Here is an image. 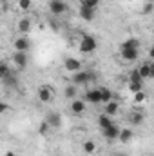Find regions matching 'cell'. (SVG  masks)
Masks as SVG:
<instances>
[{"mask_svg": "<svg viewBox=\"0 0 154 156\" xmlns=\"http://www.w3.org/2000/svg\"><path fill=\"white\" fill-rule=\"evenodd\" d=\"M80 51L82 53H85V55H91L93 51H96V47H98V42L94 37H91V35H83L82 40H80Z\"/></svg>", "mask_w": 154, "mask_h": 156, "instance_id": "6da1fadb", "label": "cell"}, {"mask_svg": "<svg viewBox=\"0 0 154 156\" xmlns=\"http://www.w3.org/2000/svg\"><path fill=\"white\" fill-rule=\"evenodd\" d=\"M136 69H138L142 80H149V78L154 76V64L152 62H143V64H140V67H136Z\"/></svg>", "mask_w": 154, "mask_h": 156, "instance_id": "7a4b0ae2", "label": "cell"}, {"mask_svg": "<svg viewBox=\"0 0 154 156\" xmlns=\"http://www.w3.org/2000/svg\"><path fill=\"white\" fill-rule=\"evenodd\" d=\"M49 11L54 15V16H60L67 11V4L64 0H51L49 2Z\"/></svg>", "mask_w": 154, "mask_h": 156, "instance_id": "3957f363", "label": "cell"}, {"mask_svg": "<svg viewBox=\"0 0 154 156\" xmlns=\"http://www.w3.org/2000/svg\"><path fill=\"white\" fill-rule=\"evenodd\" d=\"M37 93H38V100L42 104H49L53 100V94H54L53 87H49V85H40Z\"/></svg>", "mask_w": 154, "mask_h": 156, "instance_id": "277c9868", "label": "cell"}, {"mask_svg": "<svg viewBox=\"0 0 154 156\" xmlns=\"http://www.w3.org/2000/svg\"><path fill=\"white\" fill-rule=\"evenodd\" d=\"M64 67H65L67 71H71V73H76V71H82V62H80L78 58L69 56V58H65V62H64Z\"/></svg>", "mask_w": 154, "mask_h": 156, "instance_id": "5b68a950", "label": "cell"}, {"mask_svg": "<svg viewBox=\"0 0 154 156\" xmlns=\"http://www.w3.org/2000/svg\"><path fill=\"white\" fill-rule=\"evenodd\" d=\"M13 62H15V66L18 67V69H26L27 67V55L26 53H18V51H15V55H13Z\"/></svg>", "mask_w": 154, "mask_h": 156, "instance_id": "8992f818", "label": "cell"}, {"mask_svg": "<svg viewBox=\"0 0 154 156\" xmlns=\"http://www.w3.org/2000/svg\"><path fill=\"white\" fill-rule=\"evenodd\" d=\"M15 49L18 53H27L31 49V42L27 40V37H20V38L15 40Z\"/></svg>", "mask_w": 154, "mask_h": 156, "instance_id": "52a82bcc", "label": "cell"}, {"mask_svg": "<svg viewBox=\"0 0 154 156\" xmlns=\"http://www.w3.org/2000/svg\"><path fill=\"white\" fill-rule=\"evenodd\" d=\"M85 102L94 104V105L102 104V98H100V89H89V91L85 93Z\"/></svg>", "mask_w": 154, "mask_h": 156, "instance_id": "ba28073f", "label": "cell"}, {"mask_svg": "<svg viewBox=\"0 0 154 156\" xmlns=\"http://www.w3.org/2000/svg\"><path fill=\"white\" fill-rule=\"evenodd\" d=\"M71 80H73L75 85H83V83L89 82V73H87V71H76Z\"/></svg>", "mask_w": 154, "mask_h": 156, "instance_id": "9c48e42d", "label": "cell"}, {"mask_svg": "<svg viewBox=\"0 0 154 156\" xmlns=\"http://www.w3.org/2000/svg\"><path fill=\"white\" fill-rule=\"evenodd\" d=\"M120 53H121V58L123 60L134 62L138 58V55H140V49H120Z\"/></svg>", "mask_w": 154, "mask_h": 156, "instance_id": "30bf717a", "label": "cell"}, {"mask_svg": "<svg viewBox=\"0 0 154 156\" xmlns=\"http://www.w3.org/2000/svg\"><path fill=\"white\" fill-rule=\"evenodd\" d=\"M80 16H82V20L91 22V20H94V16H96V9H89V7L80 5Z\"/></svg>", "mask_w": 154, "mask_h": 156, "instance_id": "8fae6325", "label": "cell"}, {"mask_svg": "<svg viewBox=\"0 0 154 156\" xmlns=\"http://www.w3.org/2000/svg\"><path fill=\"white\" fill-rule=\"evenodd\" d=\"M118 107H120V105H118V102H116V100H109V102L105 104V107H103V113H105L107 116L113 118L116 113H118Z\"/></svg>", "mask_w": 154, "mask_h": 156, "instance_id": "7c38bea8", "label": "cell"}, {"mask_svg": "<svg viewBox=\"0 0 154 156\" xmlns=\"http://www.w3.org/2000/svg\"><path fill=\"white\" fill-rule=\"evenodd\" d=\"M18 31H20L22 37L29 35V31H31V18H22L18 22Z\"/></svg>", "mask_w": 154, "mask_h": 156, "instance_id": "4fadbf2b", "label": "cell"}, {"mask_svg": "<svg viewBox=\"0 0 154 156\" xmlns=\"http://www.w3.org/2000/svg\"><path fill=\"white\" fill-rule=\"evenodd\" d=\"M45 122L49 123V127H60L62 125V116L58 113H49L47 118H45Z\"/></svg>", "mask_w": 154, "mask_h": 156, "instance_id": "5bb4252c", "label": "cell"}, {"mask_svg": "<svg viewBox=\"0 0 154 156\" xmlns=\"http://www.w3.org/2000/svg\"><path fill=\"white\" fill-rule=\"evenodd\" d=\"M118 133H120V129L116 127L114 123H111L109 127L103 129V136H105L107 140H116V138H118Z\"/></svg>", "mask_w": 154, "mask_h": 156, "instance_id": "9a60e30c", "label": "cell"}, {"mask_svg": "<svg viewBox=\"0 0 154 156\" xmlns=\"http://www.w3.org/2000/svg\"><path fill=\"white\" fill-rule=\"evenodd\" d=\"M120 49H140V40H138V38L125 40V42L120 45Z\"/></svg>", "mask_w": 154, "mask_h": 156, "instance_id": "2e32d148", "label": "cell"}, {"mask_svg": "<svg viewBox=\"0 0 154 156\" xmlns=\"http://www.w3.org/2000/svg\"><path fill=\"white\" fill-rule=\"evenodd\" d=\"M132 136H134V133H132L131 129H121V131L118 133V138H120V142H123V144L131 142V140H132Z\"/></svg>", "mask_w": 154, "mask_h": 156, "instance_id": "e0dca14e", "label": "cell"}, {"mask_svg": "<svg viewBox=\"0 0 154 156\" xmlns=\"http://www.w3.org/2000/svg\"><path fill=\"white\" fill-rule=\"evenodd\" d=\"M71 111H73L75 115H82V113L85 111V102H83V100H75V102L71 104Z\"/></svg>", "mask_w": 154, "mask_h": 156, "instance_id": "ac0fdd59", "label": "cell"}, {"mask_svg": "<svg viewBox=\"0 0 154 156\" xmlns=\"http://www.w3.org/2000/svg\"><path fill=\"white\" fill-rule=\"evenodd\" d=\"M2 82H4L7 87H16V85H18V78L15 76V75H11V73H7L5 76L2 78Z\"/></svg>", "mask_w": 154, "mask_h": 156, "instance_id": "d6986e66", "label": "cell"}, {"mask_svg": "<svg viewBox=\"0 0 154 156\" xmlns=\"http://www.w3.org/2000/svg\"><path fill=\"white\" fill-rule=\"evenodd\" d=\"M64 94H65V98H76V94H78V85H75V83H71V85H65V91H64Z\"/></svg>", "mask_w": 154, "mask_h": 156, "instance_id": "ffe728a7", "label": "cell"}, {"mask_svg": "<svg viewBox=\"0 0 154 156\" xmlns=\"http://www.w3.org/2000/svg\"><path fill=\"white\" fill-rule=\"evenodd\" d=\"M100 98H102V104H107L109 100H113V93H111V89H107V87H100Z\"/></svg>", "mask_w": 154, "mask_h": 156, "instance_id": "44dd1931", "label": "cell"}, {"mask_svg": "<svg viewBox=\"0 0 154 156\" xmlns=\"http://www.w3.org/2000/svg\"><path fill=\"white\" fill-rule=\"evenodd\" d=\"M111 123H113V120H111V116H107V115H105V113H103V115H102V116L98 118V125H100V127H102V129H105V127H109V125H111Z\"/></svg>", "mask_w": 154, "mask_h": 156, "instance_id": "7402d4cb", "label": "cell"}, {"mask_svg": "<svg viewBox=\"0 0 154 156\" xmlns=\"http://www.w3.org/2000/svg\"><path fill=\"white\" fill-rule=\"evenodd\" d=\"M143 120H145V116H143L142 113H132V115H131V123H132V125H142Z\"/></svg>", "mask_w": 154, "mask_h": 156, "instance_id": "603a6c76", "label": "cell"}, {"mask_svg": "<svg viewBox=\"0 0 154 156\" xmlns=\"http://www.w3.org/2000/svg\"><path fill=\"white\" fill-rule=\"evenodd\" d=\"M96 151V144L93 142V140H87L85 144H83V153H87V154H93Z\"/></svg>", "mask_w": 154, "mask_h": 156, "instance_id": "cb8c5ba5", "label": "cell"}, {"mask_svg": "<svg viewBox=\"0 0 154 156\" xmlns=\"http://www.w3.org/2000/svg\"><path fill=\"white\" fill-rule=\"evenodd\" d=\"M98 4H100V0H80V5L89 7V9H96Z\"/></svg>", "mask_w": 154, "mask_h": 156, "instance_id": "d4e9b609", "label": "cell"}, {"mask_svg": "<svg viewBox=\"0 0 154 156\" xmlns=\"http://www.w3.org/2000/svg\"><path fill=\"white\" fill-rule=\"evenodd\" d=\"M129 89L132 93H140L143 91V82H129Z\"/></svg>", "mask_w": 154, "mask_h": 156, "instance_id": "484cf974", "label": "cell"}, {"mask_svg": "<svg viewBox=\"0 0 154 156\" xmlns=\"http://www.w3.org/2000/svg\"><path fill=\"white\" fill-rule=\"evenodd\" d=\"M129 82H143V80L140 78L138 69H132V71H131V75H129Z\"/></svg>", "mask_w": 154, "mask_h": 156, "instance_id": "4316f807", "label": "cell"}, {"mask_svg": "<svg viewBox=\"0 0 154 156\" xmlns=\"http://www.w3.org/2000/svg\"><path fill=\"white\" fill-rule=\"evenodd\" d=\"M134 102H136V104H143V102H145V93H143V91L134 93Z\"/></svg>", "mask_w": 154, "mask_h": 156, "instance_id": "83f0119b", "label": "cell"}, {"mask_svg": "<svg viewBox=\"0 0 154 156\" xmlns=\"http://www.w3.org/2000/svg\"><path fill=\"white\" fill-rule=\"evenodd\" d=\"M7 73H9V66H7V64H2V62H0V80L5 76Z\"/></svg>", "mask_w": 154, "mask_h": 156, "instance_id": "f1b7e54d", "label": "cell"}, {"mask_svg": "<svg viewBox=\"0 0 154 156\" xmlns=\"http://www.w3.org/2000/svg\"><path fill=\"white\" fill-rule=\"evenodd\" d=\"M18 5H20V9H22V11H27V9L31 7V0H20V2H18Z\"/></svg>", "mask_w": 154, "mask_h": 156, "instance_id": "f546056e", "label": "cell"}, {"mask_svg": "<svg viewBox=\"0 0 154 156\" xmlns=\"http://www.w3.org/2000/svg\"><path fill=\"white\" fill-rule=\"evenodd\" d=\"M152 2H149V0H147V2H145V5H143V13H145V15H149V13H152Z\"/></svg>", "mask_w": 154, "mask_h": 156, "instance_id": "4dcf8cb0", "label": "cell"}, {"mask_svg": "<svg viewBox=\"0 0 154 156\" xmlns=\"http://www.w3.org/2000/svg\"><path fill=\"white\" fill-rule=\"evenodd\" d=\"M7 109H9V105H7L5 102H0V115H4Z\"/></svg>", "mask_w": 154, "mask_h": 156, "instance_id": "1f68e13d", "label": "cell"}, {"mask_svg": "<svg viewBox=\"0 0 154 156\" xmlns=\"http://www.w3.org/2000/svg\"><path fill=\"white\" fill-rule=\"evenodd\" d=\"M5 156H16V154H15L13 151H7V153H5Z\"/></svg>", "mask_w": 154, "mask_h": 156, "instance_id": "d6a6232c", "label": "cell"}, {"mask_svg": "<svg viewBox=\"0 0 154 156\" xmlns=\"http://www.w3.org/2000/svg\"><path fill=\"white\" fill-rule=\"evenodd\" d=\"M0 2H2V4H5V2H9V0H0Z\"/></svg>", "mask_w": 154, "mask_h": 156, "instance_id": "836d02e7", "label": "cell"}, {"mask_svg": "<svg viewBox=\"0 0 154 156\" xmlns=\"http://www.w3.org/2000/svg\"><path fill=\"white\" fill-rule=\"evenodd\" d=\"M116 156H127V154H116Z\"/></svg>", "mask_w": 154, "mask_h": 156, "instance_id": "e575fe53", "label": "cell"}]
</instances>
